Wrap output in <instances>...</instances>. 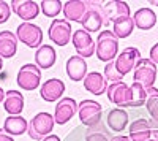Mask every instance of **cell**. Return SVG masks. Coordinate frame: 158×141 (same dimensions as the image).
Returning <instances> with one entry per match:
<instances>
[{
    "label": "cell",
    "instance_id": "obj_33",
    "mask_svg": "<svg viewBox=\"0 0 158 141\" xmlns=\"http://www.w3.org/2000/svg\"><path fill=\"white\" fill-rule=\"evenodd\" d=\"M150 60L155 63H158V43H155L152 48H150Z\"/></svg>",
    "mask_w": 158,
    "mask_h": 141
},
{
    "label": "cell",
    "instance_id": "obj_8",
    "mask_svg": "<svg viewBox=\"0 0 158 141\" xmlns=\"http://www.w3.org/2000/svg\"><path fill=\"white\" fill-rule=\"evenodd\" d=\"M71 41L74 45V49L79 57L82 59H89L95 54L97 51V43L94 41V38L89 32H85L84 29H79L73 33L71 36Z\"/></svg>",
    "mask_w": 158,
    "mask_h": 141
},
{
    "label": "cell",
    "instance_id": "obj_7",
    "mask_svg": "<svg viewBox=\"0 0 158 141\" xmlns=\"http://www.w3.org/2000/svg\"><path fill=\"white\" fill-rule=\"evenodd\" d=\"M89 3V11L85 13L84 19L81 21L82 27L85 32H98L103 24H106L103 13V3L100 2H87Z\"/></svg>",
    "mask_w": 158,
    "mask_h": 141
},
{
    "label": "cell",
    "instance_id": "obj_27",
    "mask_svg": "<svg viewBox=\"0 0 158 141\" xmlns=\"http://www.w3.org/2000/svg\"><path fill=\"white\" fill-rule=\"evenodd\" d=\"M131 87V108H139L147 103V91L139 83H133Z\"/></svg>",
    "mask_w": 158,
    "mask_h": 141
},
{
    "label": "cell",
    "instance_id": "obj_25",
    "mask_svg": "<svg viewBox=\"0 0 158 141\" xmlns=\"http://www.w3.org/2000/svg\"><path fill=\"white\" fill-rule=\"evenodd\" d=\"M27 129H29V122L22 116H8L5 119V124H3V130L8 135H15V136L25 133Z\"/></svg>",
    "mask_w": 158,
    "mask_h": 141
},
{
    "label": "cell",
    "instance_id": "obj_9",
    "mask_svg": "<svg viewBox=\"0 0 158 141\" xmlns=\"http://www.w3.org/2000/svg\"><path fill=\"white\" fill-rule=\"evenodd\" d=\"M48 35L51 38L52 43H56L57 46H67L71 40V24L67 19H54L49 25Z\"/></svg>",
    "mask_w": 158,
    "mask_h": 141
},
{
    "label": "cell",
    "instance_id": "obj_4",
    "mask_svg": "<svg viewBox=\"0 0 158 141\" xmlns=\"http://www.w3.org/2000/svg\"><path fill=\"white\" fill-rule=\"evenodd\" d=\"M133 78L135 83H139L146 89L153 87L156 81V65L150 59H139L136 67L133 70Z\"/></svg>",
    "mask_w": 158,
    "mask_h": 141
},
{
    "label": "cell",
    "instance_id": "obj_30",
    "mask_svg": "<svg viewBox=\"0 0 158 141\" xmlns=\"http://www.w3.org/2000/svg\"><path fill=\"white\" fill-rule=\"evenodd\" d=\"M146 106H147V111L152 116V119L155 122H158V95L156 97H149Z\"/></svg>",
    "mask_w": 158,
    "mask_h": 141
},
{
    "label": "cell",
    "instance_id": "obj_17",
    "mask_svg": "<svg viewBox=\"0 0 158 141\" xmlns=\"http://www.w3.org/2000/svg\"><path fill=\"white\" fill-rule=\"evenodd\" d=\"M67 75L71 81H84L87 76V62L79 56H71L67 60Z\"/></svg>",
    "mask_w": 158,
    "mask_h": 141
},
{
    "label": "cell",
    "instance_id": "obj_2",
    "mask_svg": "<svg viewBox=\"0 0 158 141\" xmlns=\"http://www.w3.org/2000/svg\"><path fill=\"white\" fill-rule=\"evenodd\" d=\"M56 125V121H54V116L49 113H38L36 116L32 118V121L29 122V129H27V133L32 139H44L48 135H51L52 129Z\"/></svg>",
    "mask_w": 158,
    "mask_h": 141
},
{
    "label": "cell",
    "instance_id": "obj_5",
    "mask_svg": "<svg viewBox=\"0 0 158 141\" xmlns=\"http://www.w3.org/2000/svg\"><path fill=\"white\" fill-rule=\"evenodd\" d=\"M41 83V70L35 63H25L19 68L18 86L24 91H35Z\"/></svg>",
    "mask_w": 158,
    "mask_h": 141
},
{
    "label": "cell",
    "instance_id": "obj_14",
    "mask_svg": "<svg viewBox=\"0 0 158 141\" xmlns=\"http://www.w3.org/2000/svg\"><path fill=\"white\" fill-rule=\"evenodd\" d=\"M89 11V3L82 0H70V2L63 3V16L68 22H81Z\"/></svg>",
    "mask_w": 158,
    "mask_h": 141
},
{
    "label": "cell",
    "instance_id": "obj_12",
    "mask_svg": "<svg viewBox=\"0 0 158 141\" xmlns=\"http://www.w3.org/2000/svg\"><path fill=\"white\" fill-rule=\"evenodd\" d=\"M77 111V103L74 98H60L57 101V106L54 109V121L57 125L67 124Z\"/></svg>",
    "mask_w": 158,
    "mask_h": 141
},
{
    "label": "cell",
    "instance_id": "obj_26",
    "mask_svg": "<svg viewBox=\"0 0 158 141\" xmlns=\"http://www.w3.org/2000/svg\"><path fill=\"white\" fill-rule=\"evenodd\" d=\"M114 24V35L117 38H127L131 35V32H133L135 29V21L133 18H122V19H117Z\"/></svg>",
    "mask_w": 158,
    "mask_h": 141
},
{
    "label": "cell",
    "instance_id": "obj_39",
    "mask_svg": "<svg viewBox=\"0 0 158 141\" xmlns=\"http://www.w3.org/2000/svg\"><path fill=\"white\" fill-rule=\"evenodd\" d=\"M2 68H3V60H2V57H0V71H2Z\"/></svg>",
    "mask_w": 158,
    "mask_h": 141
},
{
    "label": "cell",
    "instance_id": "obj_3",
    "mask_svg": "<svg viewBox=\"0 0 158 141\" xmlns=\"http://www.w3.org/2000/svg\"><path fill=\"white\" fill-rule=\"evenodd\" d=\"M16 36L21 43L29 48H40L43 43V30L36 24L32 22H21L18 25Z\"/></svg>",
    "mask_w": 158,
    "mask_h": 141
},
{
    "label": "cell",
    "instance_id": "obj_21",
    "mask_svg": "<svg viewBox=\"0 0 158 141\" xmlns=\"http://www.w3.org/2000/svg\"><path fill=\"white\" fill-rule=\"evenodd\" d=\"M133 21H135V27L141 30H150L156 24V15L150 8H139L135 11Z\"/></svg>",
    "mask_w": 158,
    "mask_h": 141
},
{
    "label": "cell",
    "instance_id": "obj_6",
    "mask_svg": "<svg viewBox=\"0 0 158 141\" xmlns=\"http://www.w3.org/2000/svg\"><path fill=\"white\" fill-rule=\"evenodd\" d=\"M101 105L95 100H82L81 103L77 105V114H79V119L81 122L87 127L92 125H97L101 121Z\"/></svg>",
    "mask_w": 158,
    "mask_h": 141
},
{
    "label": "cell",
    "instance_id": "obj_31",
    "mask_svg": "<svg viewBox=\"0 0 158 141\" xmlns=\"http://www.w3.org/2000/svg\"><path fill=\"white\" fill-rule=\"evenodd\" d=\"M11 16V6L6 2H2L0 0V24H3L10 19Z\"/></svg>",
    "mask_w": 158,
    "mask_h": 141
},
{
    "label": "cell",
    "instance_id": "obj_36",
    "mask_svg": "<svg viewBox=\"0 0 158 141\" xmlns=\"http://www.w3.org/2000/svg\"><path fill=\"white\" fill-rule=\"evenodd\" d=\"M111 141H131L128 136H114Z\"/></svg>",
    "mask_w": 158,
    "mask_h": 141
},
{
    "label": "cell",
    "instance_id": "obj_37",
    "mask_svg": "<svg viewBox=\"0 0 158 141\" xmlns=\"http://www.w3.org/2000/svg\"><path fill=\"white\" fill-rule=\"evenodd\" d=\"M2 101H5V92H3V89L0 87V103H2Z\"/></svg>",
    "mask_w": 158,
    "mask_h": 141
},
{
    "label": "cell",
    "instance_id": "obj_22",
    "mask_svg": "<svg viewBox=\"0 0 158 141\" xmlns=\"http://www.w3.org/2000/svg\"><path fill=\"white\" fill-rule=\"evenodd\" d=\"M152 136V127L149 121L146 119H138L130 124V139L131 141H147Z\"/></svg>",
    "mask_w": 158,
    "mask_h": 141
},
{
    "label": "cell",
    "instance_id": "obj_11",
    "mask_svg": "<svg viewBox=\"0 0 158 141\" xmlns=\"http://www.w3.org/2000/svg\"><path fill=\"white\" fill-rule=\"evenodd\" d=\"M139 59H141V53L136 48H133V46L125 48L114 60L115 62V68L122 76H125V75H128V73H131L135 70Z\"/></svg>",
    "mask_w": 158,
    "mask_h": 141
},
{
    "label": "cell",
    "instance_id": "obj_19",
    "mask_svg": "<svg viewBox=\"0 0 158 141\" xmlns=\"http://www.w3.org/2000/svg\"><path fill=\"white\" fill-rule=\"evenodd\" d=\"M18 51V36L10 32L2 30L0 32V57L2 59H11Z\"/></svg>",
    "mask_w": 158,
    "mask_h": 141
},
{
    "label": "cell",
    "instance_id": "obj_10",
    "mask_svg": "<svg viewBox=\"0 0 158 141\" xmlns=\"http://www.w3.org/2000/svg\"><path fill=\"white\" fill-rule=\"evenodd\" d=\"M108 98L118 108H131V87L123 81L108 86Z\"/></svg>",
    "mask_w": 158,
    "mask_h": 141
},
{
    "label": "cell",
    "instance_id": "obj_40",
    "mask_svg": "<svg viewBox=\"0 0 158 141\" xmlns=\"http://www.w3.org/2000/svg\"><path fill=\"white\" fill-rule=\"evenodd\" d=\"M147 141H156V139H153V138H150V139H147Z\"/></svg>",
    "mask_w": 158,
    "mask_h": 141
},
{
    "label": "cell",
    "instance_id": "obj_15",
    "mask_svg": "<svg viewBox=\"0 0 158 141\" xmlns=\"http://www.w3.org/2000/svg\"><path fill=\"white\" fill-rule=\"evenodd\" d=\"M63 92H65V84L62 79L57 78H51L44 81L43 86H40V95L46 101H57L59 98H62Z\"/></svg>",
    "mask_w": 158,
    "mask_h": 141
},
{
    "label": "cell",
    "instance_id": "obj_38",
    "mask_svg": "<svg viewBox=\"0 0 158 141\" xmlns=\"http://www.w3.org/2000/svg\"><path fill=\"white\" fill-rule=\"evenodd\" d=\"M152 136H153V139L158 141V129H153V130H152Z\"/></svg>",
    "mask_w": 158,
    "mask_h": 141
},
{
    "label": "cell",
    "instance_id": "obj_18",
    "mask_svg": "<svg viewBox=\"0 0 158 141\" xmlns=\"http://www.w3.org/2000/svg\"><path fill=\"white\" fill-rule=\"evenodd\" d=\"M56 59H57L56 49L52 46H49V45H41L35 53V65L38 68L48 70L56 63Z\"/></svg>",
    "mask_w": 158,
    "mask_h": 141
},
{
    "label": "cell",
    "instance_id": "obj_23",
    "mask_svg": "<svg viewBox=\"0 0 158 141\" xmlns=\"http://www.w3.org/2000/svg\"><path fill=\"white\" fill-rule=\"evenodd\" d=\"M5 111L10 116H19L24 109V97L19 91H8L5 94V101H3Z\"/></svg>",
    "mask_w": 158,
    "mask_h": 141
},
{
    "label": "cell",
    "instance_id": "obj_1",
    "mask_svg": "<svg viewBox=\"0 0 158 141\" xmlns=\"http://www.w3.org/2000/svg\"><path fill=\"white\" fill-rule=\"evenodd\" d=\"M95 54L101 62H112L118 56V38L111 30H103L97 36V51Z\"/></svg>",
    "mask_w": 158,
    "mask_h": 141
},
{
    "label": "cell",
    "instance_id": "obj_16",
    "mask_svg": "<svg viewBox=\"0 0 158 141\" xmlns=\"http://www.w3.org/2000/svg\"><path fill=\"white\" fill-rule=\"evenodd\" d=\"M103 13H104V19L109 22H115L117 19L122 18H130V6L127 2H118V0H114V2H108L103 5Z\"/></svg>",
    "mask_w": 158,
    "mask_h": 141
},
{
    "label": "cell",
    "instance_id": "obj_32",
    "mask_svg": "<svg viewBox=\"0 0 158 141\" xmlns=\"http://www.w3.org/2000/svg\"><path fill=\"white\" fill-rule=\"evenodd\" d=\"M108 136L109 135H104V133H89L85 141H111Z\"/></svg>",
    "mask_w": 158,
    "mask_h": 141
},
{
    "label": "cell",
    "instance_id": "obj_34",
    "mask_svg": "<svg viewBox=\"0 0 158 141\" xmlns=\"http://www.w3.org/2000/svg\"><path fill=\"white\" fill-rule=\"evenodd\" d=\"M0 141H15L11 135H8L3 129H0Z\"/></svg>",
    "mask_w": 158,
    "mask_h": 141
},
{
    "label": "cell",
    "instance_id": "obj_20",
    "mask_svg": "<svg viewBox=\"0 0 158 141\" xmlns=\"http://www.w3.org/2000/svg\"><path fill=\"white\" fill-rule=\"evenodd\" d=\"M84 87H85V91H89L94 95H103L108 91V83L101 73L92 71V73H87V76H85Z\"/></svg>",
    "mask_w": 158,
    "mask_h": 141
},
{
    "label": "cell",
    "instance_id": "obj_35",
    "mask_svg": "<svg viewBox=\"0 0 158 141\" xmlns=\"http://www.w3.org/2000/svg\"><path fill=\"white\" fill-rule=\"evenodd\" d=\"M43 141H62V139H60L57 135H48V136H46Z\"/></svg>",
    "mask_w": 158,
    "mask_h": 141
},
{
    "label": "cell",
    "instance_id": "obj_29",
    "mask_svg": "<svg viewBox=\"0 0 158 141\" xmlns=\"http://www.w3.org/2000/svg\"><path fill=\"white\" fill-rule=\"evenodd\" d=\"M122 78H123V76L117 71L114 60L106 63V67H104V79H106V81H112V83H118Z\"/></svg>",
    "mask_w": 158,
    "mask_h": 141
},
{
    "label": "cell",
    "instance_id": "obj_28",
    "mask_svg": "<svg viewBox=\"0 0 158 141\" xmlns=\"http://www.w3.org/2000/svg\"><path fill=\"white\" fill-rule=\"evenodd\" d=\"M40 10L43 11V15L48 18H57L59 13L63 11V3L60 0H43Z\"/></svg>",
    "mask_w": 158,
    "mask_h": 141
},
{
    "label": "cell",
    "instance_id": "obj_13",
    "mask_svg": "<svg viewBox=\"0 0 158 141\" xmlns=\"http://www.w3.org/2000/svg\"><path fill=\"white\" fill-rule=\"evenodd\" d=\"M10 6H11V11H15L24 22L35 19L40 13L38 3L32 2V0H13Z\"/></svg>",
    "mask_w": 158,
    "mask_h": 141
},
{
    "label": "cell",
    "instance_id": "obj_24",
    "mask_svg": "<svg viewBox=\"0 0 158 141\" xmlns=\"http://www.w3.org/2000/svg\"><path fill=\"white\" fill-rule=\"evenodd\" d=\"M128 124V113L123 108H114L108 113V125L114 132H123Z\"/></svg>",
    "mask_w": 158,
    "mask_h": 141
}]
</instances>
